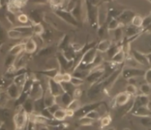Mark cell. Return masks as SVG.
Listing matches in <instances>:
<instances>
[{
    "label": "cell",
    "mask_w": 151,
    "mask_h": 130,
    "mask_svg": "<svg viewBox=\"0 0 151 130\" xmlns=\"http://www.w3.org/2000/svg\"><path fill=\"white\" fill-rule=\"evenodd\" d=\"M12 121L15 128L17 129H26L27 124L29 122V114L24 110L22 106H19V108L12 117Z\"/></svg>",
    "instance_id": "obj_1"
},
{
    "label": "cell",
    "mask_w": 151,
    "mask_h": 130,
    "mask_svg": "<svg viewBox=\"0 0 151 130\" xmlns=\"http://www.w3.org/2000/svg\"><path fill=\"white\" fill-rule=\"evenodd\" d=\"M55 13L56 16L63 20V22L66 23L67 25H68L72 27H76L78 26L79 23L78 20H76L74 16H72L71 12H69L68 10L65 9H55Z\"/></svg>",
    "instance_id": "obj_2"
},
{
    "label": "cell",
    "mask_w": 151,
    "mask_h": 130,
    "mask_svg": "<svg viewBox=\"0 0 151 130\" xmlns=\"http://www.w3.org/2000/svg\"><path fill=\"white\" fill-rule=\"evenodd\" d=\"M44 94L45 91L42 83L38 81H33L29 91V98L35 101L42 98Z\"/></svg>",
    "instance_id": "obj_3"
},
{
    "label": "cell",
    "mask_w": 151,
    "mask_h": 130,
    "mask_svg": "<svg viewBox=\"0 0 151 130\" xmlns=\"http://www.w3.org/2000/svg\"><path fill=\"white\" fill-rule=\"evenodd\" d=\"M109 16L108 8L106 7L105 3L100 4L99 6H97V16H96V22L98 25L103 26L104 24L106 22Z\"/></svg>",
    "instance_id": "obj_4"
},
{
    "label": "cell",
    "mask_w": 151,
    "mask_h": 130,
    "mask_svg": "<svg viewBox=\"0 0 151 130\" xmlns=\"http://www.w3.org/2000/svg\"><path fill=\"white\" fill-rule=\"evenodd\" d=\"M50 92V94H52L55 97H59L62 95L64 91L63 89L61 83H59L56 81H55L53 78H48L47 81V90Z\"/></svg>",
    "instance_id": "obj_5"
},
{
    "label": "cell",
    "mask_w": 151,
    "mask_h": 130,
    "mask_svg": "<svg viewBox=\"0 0 151 130\" xmlns=\"http://www.w3.org/2000/svg\"><path fill=\"white\" fill-rule=\"evenodd\" d=\"M145 71L143 70V68H128V67H124L122 70L121 77L128 80L129 78L137 77H144Z\"/></svg>",
    "instance_id": "obj_6"
},
{
    "label": "cell",
    "mask_w": 151,
    "mask_h": 130,
    "mask_svg": "<svg viewBox=\"0 0 151 130\" xmlns=\"http://www.w3.org/2000/svg\"><path fill=\"white\" fill-rule=\"evenodd\" d=\"M131 95L128 94L126 91H120L119 93L115 95L114 98V103H113V107H119L127 104L131 100Z\"/></svg>",
    "instance_id": "obj_7"
},
{
    "label": "cell",
    "mask_w": 151,
    "mask_h": 130,
    "mask_svg": "<svg viewBox=\"0 0 151 130\" xmlns=\"http://www.w3.org/2000/svg\"><path fill=\"white\" fill-rule=\"evenodd\" d=\"M97 53H98V51H97V49L95 47H90L86 52H84V54L81 56L80 63H82V64H85L91 65L93 59L95 58ZM91 67H92V65H91Z\"/></svg>",
    "instance_id": "obj_8"
},
{
    "label": "cell",
    "mask_w": 151,
    "mask_h": 130,
    "mask_svg": "<svg viewBox=\"0 0 151 130\" xmlns=\"http://www.w3.org/2000/svg\"><path fill=\"white\" fill-rule=\"evenodd\" d=\"M5 90L7 92V95L9 96L12 100H17L18 98L20 97V95L22 93L23 90L20 87H19L17 84L14 83L13 81L7 86Z\"/></svg>",
    "instance_id": "obj_9"
},
{
    "label": "cell",
    "mask_w": 151,
    "mask_h": 130,
    "mask_svg": "<svg viewBox=\"0 0 151 130\" xmlns=\"http://www.w3.org/2000/svg\"><path fill=\"white\" fill-rule=\"evenodd\" d=\"M44 12L40 8H33L29 11V17L30 21L33 23H41L43 20Z\"/></svg>",
    "instance_id": "obj_10"
},
{
    "label": "cell",
    "mask_w": 151,
    "mask_h": 130,
    "mask_svg": "<svg viewBox=\"0 0 151 130\" xmlns=\"http://www.w3.org/2000/svg\"><path fill=\"white\" fill-rule=\"evenodd\" d=\"M24 43V53L31 55L37 51L38 45H37L36 40L33 38L30 37L29 38H27L26 41Z\"/></svg>",
    "instance_id": "obj_11"
},
{
    "label": "cell",
    "mask_w": 151,
    "mask_h": 130,
    "mask_svg": "<svg viewBox=\"0 0 151 130\" xmlns=\"http://www.w3.org/2000/svg\"><path fill=\"white\" fill-rule=\"evenodd\" d=\"M132 56L140 64L142 65L143 67L150 66L149 62H148L147 57H146V55L144 54L143 52L139 51H137V50H133V51H132Z\"/></svg>",
    "instance_id": "obj_12"
},
{
    "label": "cell",
    "mask_w": 151,
    "mask_h": 130,
    "mask_svg": "<svg viewBox=\"0 0 151 130\" xmlns=\"http://www.w3.org/2000/svg\"><path fill=\"white\" fill-rule=\"evenodd\" d=\"M112 46V42L111 39H102L97 44L96 49L97 51L102 54H105L109 48Z\"/></svg>",
    "instance_id": "obj_13"
},
{
    "label": "cell",
    "mask_w": 151,
    "mask_h": 130,
    "mask_svg": "<svg viewBox=\"0 0 151 130\" xmlns=\"http://www.w3.org/2000/svg\"><path fill=\"white\" fill-rule=\"evenodd\" d=\"M134 15L135 13L133 12H132L130 10H126V11H124L120 13V15L118 17V20L124 25L125 24H128V23L131 22L132 18L134 16Z\"/></svg>",
    "instance_id": "obj_14"
},
{
    "label": "cell",
    "mask_w": 151,
    "mask_h": 130,
    "mask_svg": "<svg viewBox=\"0 0 151 130\" xmlns=\"http://www.w3.org/2000/svg\"><path fill=\"white\" fill-rule=\"evenodd\" d=\"M28 74L27 72H22V73H18L13 77V81L14 83L17 84L19 87H20L23 90V87L24 84L26 83L27 80H28Z\"/></svg>",
    "instance_id": "obj_15"
},
{
    "label": "cell",
    "mask_w": 151,
    "mask_h": 130,
    "mask_svg": "<svg viewBox=\"0 0 151 130\" xmlns=\"http://www.w3.org/2000/svg\"><path fill=\"white\" fill-rule=\"evenodd\" d=\"M14 28L20 31L24 36V38H29L33 34V29H32V25H23L14 26Z\"/></svg>",
    "instance_id": "obj_16"
},
{
    "label": "cell",
    "mask_w": 151,
    "mask_h": 130,
    "mask_svg": "<svg viewBox=\"0 0 151 130\" xmlns=\"http://www.w3.org/2000/svg\"><path fill=\"white\" fill-rule=\"evenodd\" d=\"M55 46L53 45H46L37 52V56L39 57H49L55 52Z\"/></svg>",
    "instance_id": "obj_17"
},
{
    "label": "cell",
    "mask_w": 151,
    "mask_h": 130,
    "mask_svg": "<svg viewBox=\"0 0 151 130\" xmlns=\"http://www.w3.org/2000/svg\"><path fill=\"white\" fill-rule=\"evenodd\" d=\"M125 58H126V52L124 51V49L121 48L111 58V61L115 64L119 65L124 63Z\"/></svg>",
    "instance_id": "obj_18"
},
{
    "label": "cell",
    "mask_w": 151,
    "mask_h": 130,
    "mask_svg": "<svg viewBox=\"0 0 151 130\" xmlns=\"http://www.w3.org/2000/svg\"><path fill=\"white\" fill-rule=\"evenodd\" d=\"M23 52H24V43H17V44H15L8 51L9 55H13L15 57L21 55Z\"/></svg>",
    "instance_id": "obj_19"
},
{
    "label": "cell",
    "mask_w": 151,
    "mask_h": 130,
    "mask_svg": "<svg viewBox=\"0 0 151 130\" xmlns=\"http://www.w3.org/2000/svg\"><path fill=\"white\" fill-rule=\"evenodd\" d=\"M132 114L134 116H137L138 117L143 116H150V109L149 108V106H141L136 110L132 111Z\"/></svg>",
    "instance_id": "obj_20"
},
{
    "label": "cell",
    "mask_w": 151,
    "mask_h": 130,
    "mask_svg": "<svg viewBox=\"0 0 151 130\" xmlns=\"http://www.w3.org/2000/svg\"><path fill=\"white\" fill-rule=\"evenodd\" d=\"M125 67H128V68H143L144 67L141 64H140L136 59H135L132 56H126L125 58L124 63Z\"/></svg>",
    "instance_id": "obj_21"
},
{
    "label": "cell",
    "mask_w": 151,
    "mask_h": 130,
    "mask_svg": "<svg viewBox=\"0 0 151 130\" xmlns=\"http://www.w3.org/2000/svg\"><path fill=\"white\" fill-rule=\"evenodd\" d=\"M7 36L8 38L11 39V40H14V41L20 40V39L24 38L23 34L20 31H18L17 29H15V28L8 29L7 31Z\"/></svg>",
    "instance_id": "obj_22"
},
{
    "label": "cell",
    "mask_w": 151,
    "mask_h": 130,
    "mask_svg": "<svg viewBox=\"0 0 151 130\" xmlns=\"http://www.w3.org/2000/svg\"><path fill=\"white\" fill-rule=\"evenodd\" d=\"M43 100H44V104H45L46 107H49L56 103V97L50 94L48 90L45 91V94L43 96Z\"/></svg>",
    "instance_id": "obj_23"
},
{
    "label": "cell",
    "mask_w": 151,
    "mask_h": 130,
    "mask_svg": "<svg viewBox=\"0 0 151 130\" xmlns=\"http://www.w3.org/2000/svg\"><path fill=\"white\" fill-rule=\"evenodd\" d=\"M21 106L28 114L34 112V101L33 99H31L30 98H28Z\"/></svg>",
    "instance_id": "obj_24"
},
{
    "label": "cell",
    "mask_w": 151,
    "mask_h": 130,
    "mask_svg": "<svg viewBox=\"0 0 151 130\" xmlns=\"http://www.w3.org/2000/svg\"><path fill=\"white\" fill-rule=\"evenodd\" d=\"M53 118L58 121H63L67 119L66 115V108L59 107L58 110H56L55 113L53 114Z\"/></svg>",
    "instance_id": "obj_25"
},
{
    "label": "cell",
    "mask_w": 151,
    "mask_h": 130,
    "mask_svg": "<svg viewBox=\"0 0 151 130\" xmlns=\"http://www.w3.org/2000/svg\"><path fill=\"white\" fill-rule=\"evenodd\" d=\"M139 29H138L137 27H134V26L131 25L128 26V28L124 31V34L128 38H131L136 37L140 32Z\"/></svg>",
    "instance_id": "obj_26"
},
{
    "label": "cell",
    "mask_w": 151,
    "mask_h": 130,
    "mask_svg": "<svg viewBox=\"0 0 151 130\" xmlns=\"http://www.w3.org/2000/svg\"><path fill=\"white\" fill-rule=\"evenodd\" d=\"M113 38L115 41V42H121L123 38H124V30L123 29V27L120 26L115 30H113Z\"/></svg>",
    "instance_id": "obj_27"
},
{
    "label": "cell",
    "mask_w": 151,
    "mask_h": 130,
    "mask_svg": "<svg viewBox=\"0 0 151 130\" xmlns=\"http://www.w3.org/2000/svg\"><path fill=\"white\" fill-rule=\"evenodd\" d=\"M32 29H33V33H34L36 36H42L45 31V28L42 22L32 24Z\"/></svg>",
    "instance_id": "obj_28"
},
{
    "label": "cell",
    "mask_w": 151,
    "mask_h": 130,
    "mask_svg": "<svg viewBox=\"0 0 151 130\" xmlns=\"http://www.w3.org/2000/svg\"><path fill=\"white\" fill-rule=\"evenodd\" d=\"M121 25H123L119 20L118 18H112L109 21L106 29H107V31H113V30H115V29H116L119 27H120Z\"/></svg>",
    "instance_id": "obj_29"
},
{
    "label": "cell",
    "mask_w": 151,
    "mask_h": 130,
    "mask_svg": "<svg viewBox=\"0 0 151 130\" xmlns=\"http://www.w3.org/2000/svg\"><path fill=\"white\" fill-rule=\"evenodd\" d=\"M131 25H133L134 27H137L138 29H141L142 28V24H143V17L141 16L140 15H136L132 18Z\"/></svg>",
    "instance_id": "obj_30"
},
{
    "label": "cell",
    "mask_w": 151,
    "mask_h": 130,
    "mask_svg": "<svg viewBox=\"0 0 151 130\" xmlns=\"http://www.w3.org/2000/svg\"><path fill=\"white\" fill-rule=\"evenodd\" d=\"M81 107H82V105H81V103L80 99H78V98H73L71 101V103L68 104V106L66 108H68L70 110L76 111L77 110H79Z\"/></svg>",
    "instance_id": "obj_31"
},
{
    "label": "cell",
    "mask_w": 151,
    "mask_h": 130,
    "mask_svg": "<svg viewBox=\"0 0 151 130\" xmlns=\"http://www.w3.org/2000/svg\"><path fill=\"white\" fill-rule=\"evenodd\" d=\"M99 120H100V125H101L102 128H105V127L108 126L112 122L111 117L110 115H107V114L102 116Z\"/></svg>",
    "instance_id": "obj_32"
},
{
    "label": "cell",
    "mask_w": 151,
    "mask_h": 130,
    "mask_svg": "<svg viewBox=\"0 0 151 130\" xmlns=\"http://www.w3.org/2000/svg\"><path fill=\"white\" fill-rule=\"evenodd\" d=\"M85 82H86L85 79L77 77H75V76H72L71 80H70V83L72 85H74L75 87H81V86H82L83 84H85Z\"/></svg>",
    "instance_id": "obj_33"
},
{
    "label": "cell",
    "mask_w": 151,
    "mask_h": 130,
    "mask_svg": "<svg viewBox=\"0 0 151 130\" xmlns=\"http://www.w3.org/2000/svg\"><path fill=\"white\" fill-rule=\"evenodd\" d=\"M85 116H87L89 117L90 119H92V120H94V121L100 120V118L102 117L101 114L99 113V110H97V108L93 109V110H90L89 112H87Z\"/></svg>",
    "instance_id": "obj_34"
},
{
    "label": "cell",
    "mask_w": 151,
    "mask_h": 130,
    "mask_svg": "<svg viewBox=\"0 0 151 130\" xmlns=\"http://www.w3.org/2000/svg\"><path fill=\"white\" fill-rule=\"evenodd\" d=\"M93 122H94V120L90 119L87 116H82L79 117V124L81 125H82V126H89V125H92Z\"/></svg>",
    "instance_id": "obj_35"
},
{
    "label": "cell",
    "mask_w": 151,
    "mask_h": 130,
    "mask_svg": "<svg viewBox=\"0 0 151 130\" xmlns=\"http://www.w3.org/2000/svg\"><path fill=\"white\" fill-rule=\"evenodd\" d=\"M61 85H62L64 92H67V93L72 94V95L73 94V91L75 90V89L76 88L74 85H72L70 82H64V81L61 82Z\"/></svg>",
    "instance_id": "obj_36"
},
{
    "label": "cell",
    "mask_w": 151,
    "mask_h": 130,
    "mask_svg": "<svg viewBox=\"0 0 151 130\" xmlns=\"http://www.w3.org/2000/svg\"><path fill=\"white\" fill-rule=\"evenodd\" d=\"M17 21L22 25H27L30 21L29 15H27L25 13L20 12V14L17 15Z\"/></svg>",
    "instance_id": "obj_37"
},
{
    "label": "cell",
    "mask_w": 151,
    "mask_h": 130,
    "mask_svg": "<svg viewBox=\"0 0 151 130\" xmlns=\"http://www.w3.org/2000/svg\"><path fill=\"white\" fill-rule=\"evenodd\" d=\"M125 91L128 94H130L131 96L137 94V85H135V84H128V83L125 86Z\"/></svg>",
    "instance_id": "obj_38"
},
{
    "label": "cell",
    "mask_w": 151,
    "mask_h": 130,
    "mask_svg": "<svg viewBox=\"0 0 151 130\" xmlns=\"http://www.w3.org/2000/svg\"><path fill=\"white\" fill-rule=\"evenodd\" d=\"M122 48V46H113L112 45L110 48H109V50L107 51L106 52V55H107V56H108L109 58H110V59L114 56V55L117 53V52L120 50V49Z\"/></svg>",
    "instance_id": "obj_39"
},
{
    "label": "cell",
    "mask_w": 151,
    "mask_h": 130,
    "mask_svg": "<svg viewBox=\"0 0 151 130\" xmlns=\"http://www.w3.org/2000/svg\"><path fill=\"white\" fill-rule=\"evenodd\" d=\"M140 90H141V94H145V95H149L151 93V84L145 82L143 83L140 85Z\"/></svg>",
    "instance_id": "obj_40"
},
{
    "label": "cell",
    "mask_w": 151,
    "mask_h": 130,
    "mask_svg": "<svg viewBox=\"0 0 151 130\" xmlns=\"http://www.w3.org/2000/svg\"><path fill=\"white\" fill-rule=\"evenodd\" d=\"M69 38L68 35H65L62 39H61V41L59 42V47L61 50H63V49L67 48L68 46H69Z\"/></svg>",
    "instance_id": "obj_41"
},
{
    "label": "cell",
    "mask_w": 151,
    "mask_h": 130,
    "mask_svg": "<svg viewBox=\"0 0 151 130\" xmlns=\"http://www.w3.org/2000/svg\"><path fill=\"white\" fill-rule=\"evenodd\" d=\"M139 101L141 102V103L143 105V106H149L150 104V100H149V97L148 95H145V94H139L137 96Z\"/></svg>",
    "instance_id": "obj_42"
},
{
    "label": "cell",
    "mask_w": 151,
    "mask_h": 130,
    "mask_svg": "<svg viewBox=\"0 0 151 130\" xmlns=\"http://www.w3.org/2000/svg\"><path fill=\"white\" fill-rule=\"evenodd\" d=\"M140 123L142 126L145 127V128H150L151 127V119L150 116H143L141 117L140 120Z\"/></svg>",
    "instance_id": "obj_43"
},
{
    "label": "cell",
    "mask_w": 151,
    "mask_h": 130,
    "mask_svg": "<svg viewBox=\"0 0 151 130\" xmlns=\"http://www.w3.org/2000/svg\"><path fill=\"white\" fill-rule=\"evenodd\" d=\"M15 59H16V57H15V56L9 55L8 56L6 57L5 59H4V65H5L7 68H9V67L13 65L14 62H15Z\"/></svg>",
    "instance_id": "obj_44"
},
{
    "label": "cell",
    "mask_w": 151,
    "mask_h": 130,
    "mask_svg": "<svg viewBox=\"0 0 151 130\" xmlns=\"http://www.w3.org/2000/svg\"><path fill=\"white\" fill-rule=\"evenodd\" d=\"M151 25V16H145L143 18V24H142V28L147 29Z\"/></svg>",
    "instance_id": "obj_45"
},
{
    "label": "cell",
    "mask_w": 151,
    "mask_h": 130,
    "mask_svg": "<svg viewBox=\"0 0 151 130\" xmlns=\"http://www.w3.org/2000/svg\"><path fill=\"white\" fill-rule=\"evenodd\" d=\"M144 79L145 82H147V83L151 84V67L145 72Z\"/></svg>",
    "instance_id": "obj_46"
},
{
    "label": "cell",
    "mask_w": 151,
    "mask_h": 130,
    "mask_svg": "<svg viewBox=\"0 0 151 130\" xmlns=\"http://www.w3.org/2000/svg\"><path fill=\"white\" fill-rule=\"evenodd\" d=\"M81 96H82V90L80 89V87H76L75 89V90L73 91L72 97H73V98H78V99H80Z\"/></svg>",
    "instance_id": "obj_47"
},
{
    "label": "cell",
    "mask_w": 151,
    "mask_h": 130,
    "mask_svg": "<svg viewBox=\"0 0 151 130\" xmlns=\"http://www.w3.org/2000/svg\"><path fill=\"white\" fill-rule=\"evenodd\" d=\"M72 77V73H70L68 72H63V81H64V82H70V80H71Z\"/></svg>",
    "instance_id": "obj_48"
},
{
    "label": "cell",
    "mask_w": 151,
    "mask_h": 130,
    "mask_svg": "<svg viewBox=\"0 0 151 130\" xmlns=\"http://www.w3.org/2000/svg\"><path fill=\"white\" fill-rule=\"evenodd\" d=\"M66 115H67V118H72L75 116V111L70 110L68 108H66Z\"/></svg>",
    "instance_id": "obj_49"
},
{
    "label": "cell",
    "mask_w": 151,
    "mask_h": 130,
    "mask_svg": "<svg viewBox=\"0 0 151 130\" xmlns=\"http://www.w3.org/2000/svg\"><path fill=\"white\" fill-rule=\"evenodd\" d=\"M4 38H5V32H4V29L3 26L0 25V42L4 41Z\"/></svg>",
    "instance_id": "obj_50"
},
{
    "label": "cell",
    "mask_w": 151,
    "mask_h": 130,
    "mask_svg": "<svg viewBox=\"0 0 151 130\" xmlns=\"http://www.w3.org/2000/svg\"><path fill=\"white\" fill-rule=\"evenodd\" d=\"M101 2V0H91V4L93 6H97Z\"/></svg>",
    "instance_id": "obj_51"
},
{
    "label": "cell",
    "mask_w": 151,
    "mask_h": 130,
    "mask_svg": "<svg viewBox=\"0 0 151 130\" xmlns=\"http://www.w3.org/2000/svg\"><path fill=\"white\" fill-rule=\"evenodd\" d=\"M145 55H146V57H147L149 64H150V66H151V52H149V53L145 54Z\"/></svg>",
    "instance_id": "obj_52"
}]
</instances>
